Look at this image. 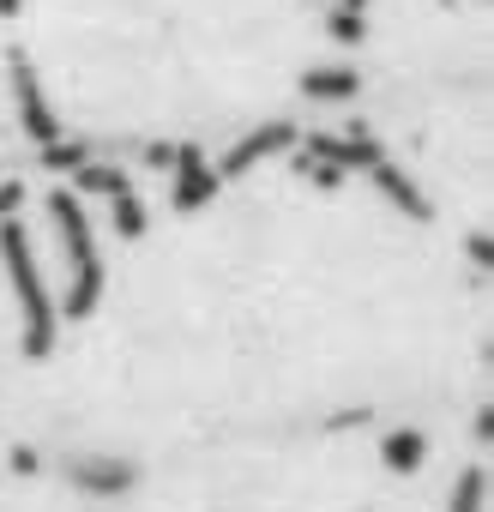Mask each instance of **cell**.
Here are the masks:
<instances>
[{"mask_svg": "<svg viewBox=\"0 0 494 512\" xmlns=\"http://www.w3.org/2000/svg\"><path fill=\"white\" fill-rule=\"evenodd\" d=\"M37 139L103 157H254L344 55V0H0Z\"/></svg>", "mask_w": 494, "mask_h": 512, "instance_id": "1", "label": "cell"}]
</instances>
